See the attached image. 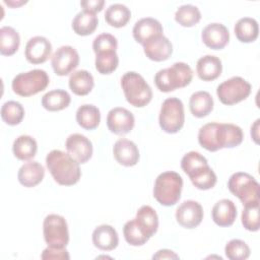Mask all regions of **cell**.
<instances>
[{"instance_id":"ee69618b","label":"cell","mask_w":260,"mask_h":260,"mask_svg":"<svg viewBox=\"0 0 260 260\" xmlns=\"http://www.w3.org/2000/svg\"><path fill=\"white\" fill-rule=\"evenodd\" d=\"M152 258L153 259H178L179 256L176 253H174L173 251H171V250L162 249V250L157 251L152 256Z\"/></svg>"},{"instance_id":"ffe728a7","label":"cell","mask_w":260,"mask_h":260,"mask_svg":"<svg viewBox=\"0 0 260 260\" xmlns=\"http://www.w3.org/2000/svg\"><path fill=\"white\" fill-rule=\"evenodd\" d=\"M162 26L160 22L152 17H144L136 21L133 27V38L134 40L143 45L148 39L157 36L162 35Z\"/></svg>"},{"instance_id":"44dd1931","label":"cell","mask_w":260,"mask_h":260,"mask_svg":"<svg viewBox=\"0 0 260 260\" xmlns=\"http://www.w3.org/2000/svg\"><path fill=\"white\" fill-rule=\"evenodd\" d=\"M94 247L103 251H112L119 244V237L116 230L110 224H101L92 233Z\"/></svg>"},{"instance_id":"f1b7e54d","label":"cell","mask_w":260,"mask_h":260,"mask_svg":"<svg viewBox=\"0 0 260 260\" xmlns=\"http://www.w3.org/2000/svg\"><path fill=\"white\" fill-rule=\"evenodd\" d=\"M237 39L242 43H252L259 35L258 22L252 17L240 18L234 27Z\"/></svg>"},{"instance_id":"bcb514c9","label":"cell","mask_w":260,"mask_h":260,"mask_svg":"<svg viewBox=\"0 0 260 260\" xmlns=\"http://www.w3.org/2000/svg\"><path fill=\"white\" fill-rule=\"evenodd\" d=\"M4 3L5 4H7V5H9V6H11V7H17V6H20V5H22V4H24V3H26V1H20V2H17V3H15V2H12V1H7V0H4Z\"/></svg>"},{"instance_id":"74e56055","label":"cell","mask_w":260,"mask_h":260,"mask_svg":"<svg viewBox=\"0 0 260 260\" xmlns=\"http://www.w3.org/2000/svg\"><path fill=\"white\" fill-rule=\"evenodd\" d=\"M123 235L126 242L131 246H142L149 240L139 228L135 218L127 221L124 224Z\"/></svg>"},{"instance_id":"ba28073f","label":"cell","mask_w":260,"mask_h":260,"mask_svg":"<svg viewBox=\"0 0 260 260\" xmlns=\"http://www.w3.org/2000/svg\"><path fill=\"white\" fill-rule=\"evenodd\" d=\"M228 188L243 205L259 202V183L248 173L237 172L228 181Z\"/></svg>"},{"instance_id":"7bdbcfd3","label":"cell","mask_w":260,"mask_h":260,"mask_svg":"<svg viewBox=\"0 0 260 260\" xmlns=\"http://www.w3.org/2000/svg\"><path fill=\"white\" fill-rule=\"evenodd\" d=\"M80 5L85 11L96 13L103 10L105 1L104 0H83L80 2Z\"/></svg>"},{"instance_id":"ac0fdd59","label":"cell","mask_w":260,"mask_h":260,"mask_svg":"<svg viewBox=\"0 0 260 260\" xmlns=\"http://www.w3.org/2000/svg\"><path fill=\"white\" fill-rule=\"evenodd\" d=\"M205 46L213 50L223 49L230 41V32L225 25L218 22L207 24L201 34Z\"/></svg>"},{"instance_id":"b9f144b4","label":"cell","mask_w":260,"mask_h":260,"mask_svg":"<svg viewBox=\"0 0 260 260\" xmlns=\"http://www.w3.org/2000/svg\"><path fill=\"white\" fill-rule=\"evenodd\" d=\"M41 258L44 259V260H47V259H60V260H69L70 259V256H69V253L68 251L63 248V249H59V248H52V247H47L42 255H41Z\"/></svg>"},{"instance_id":"8992f818","label":"cell","mask_w":260,"mask_h":260,"mask_svg":"<svg viewBox=\"0 0 260 260\" xmlns=\"http://www.w3.org/2000/svg\"><path fill=\"white\" fill-rule=\"evenodd\" d=\"M121 87L126 101L133 107H145L152 99L151 87L140 74L134 71L126 72L122 76Z\"/></svg>"},{"instance_id":"5bb4252c","label":"cell","mask_w":260,"mask_h":260,"mask_svg":"<svg viewBox=\"0 0 260 260\" xmlns=\"http://www.w3.org/2000/svg\"><path fill=\"white\" fill-rule=\"evenodd\" d=\"M176 219L185 229L198 226L203 219V208L201 204L194 200H186L176 210Z\"/></svg>"},{"instance_id":"e575fe53","label":"cell","mask_w":260,"mask_h":260,"mask_svg":"<svg viewBox=\"0 0 260 260\" xmlns=\"http://www.w3.org/2000/svg\"><path fill=\"white\" fill-rule=\"evenodd\" d=\"M201 19V12L197 6L185 4L180 6L175 13V20L182 26L191 27L197 24Z\"/></svg>"},{"instance_id":"277c9868","label":"cell","mask_w":260,"mask_h":260,"mask_svg":"<svg viewBox=\"0 0 260 260\" xmlns=\"http://www.w3.org/2000/svg\"><path fill=\"white\" fill-rule=\"evenodd\" d=\"M193 78L191 67L184 62H176L171 67L160 69L154 75V83L162 92H170L190 84Z\"/></svg>"},{"instance_id":"f546056e","label":"cell","mask_w":260,"mask_h":260,"mask_svg":"<svg viewBox=\"0 0 260 260\" xmlns=\"http://www.w3.org/2000/svg\"><path fill=\"white\" fill-rule=\"evenodd\" d=\"M99 19L95 13L82 10L72 20V28L78 36H89L98 27Z\"/></svg>"},{"instance_id":"4316f807","label":"cell","mask_w":260,"mask_h":260,"mask_svg":"<svg viewBox=\"0 0 260 260\" xmlns=\"http://www.w3.org/2000/svg\"><path fill=\"white\" fill-rule=\"evenodd\" d=\"M69 87L76 95H86L93 88V76L87 70H77L69 77Z\"/></svg>"},{"instance_id":"6da1fadb","label":"cell","mask_w":260,"mask_h":260,"mask_svg":"<svg viewBox=\"0 0 260 260\" xmlns=\"http://www.w3.org/2000/svg\"><path fill=\"white\" fill-rule=\"evenodd\" d=\"M243 138V130L231 123H207L198 132L199 144L208 151L236 147L242 143Z\"/></svg>"},{"instance_id":"7a4b0ae2","label":"cell","mask_w":260,"mask_h":260,"mask_svg":"<svg viewBox=\"0 0 260 260\" xmlns=\"http://www.w3.org/2000/svg\"><path fill=\"white\" fill-rule=\"evenodd\" d=\"M46 165L55 182L62 186L76 184L81 176L79 164L67 152L54 149L47 154Z\"/></svg>"},{"instance_id":"5b68a950","label":"cell","mask_w":260,"mask_h":260,"mask_svg":"<svg viewBox=\"0 0 260 260\" xmlns=\"http://www.w3.org/2000/svg\"><path fill=\"white\" fill-rule=\"evenodd\" d=\"M183 188L182 177L173 171L159 174L154 182L153 197L164 206L175 205L181 198Z\"/></svg>"},{"instance_id":"8fae6325","label":"cell","mask_w":260,"mask_h":260,"mask_svg":"<svg viewBox=\"0 0 260 260\" xmlns=\"http://www.w3.org/2000/svg\"><path fill=\"white\" fill-rule=\"evenodd\" d=\"M251 84L240 76H234L221 82L216 88V94L221 104L232 106L246 100L251 93Z\"/></svg>"},{"instance_id":"484cf974","label":"cell","mask_w":260,"mask_h":260,"mask_svg":"<svg viewBox=\"0 0 260 260\" xmlns=\"http://www.w3.org/2000/svg\"><path fill=\"white\" fill-rule=\"evenodd\" d=\"M189 108L191 114L196 118L207 116L213 109V99L208 91L199 90L190 96Z\"/></svg>"},{"instance_id":"603a6c76","label":"cell","mask_w":260,"mask_h":260,"mask_svg":"<svg viewBox=\"0 0 260 260\" xmlns=\"http://www.w3.org/2000/svg\"><path fill=\"white\" fill-rule=\"evenodd\" d=\"M211 215L213 221L219 226H230L237 217V207L230 199H220L212 207Z\"/></svg>"},{"instance_id":"836d02e7","label":"cell","mask_w":260,"mask_h":260,"mask_svg":"<svg viewBox=\"0 0 260 260\" xmlns=\"http://www.w3.org/2000/svg\"><path fill=\"white\" fill-rule=\"evenodd\" d=\"M19 34L11 26H2L0 28V53L3 56L13 55L19 48Z\"/></svg>"},{"instance_id":"d4e9b609","label":"cell","mask_w":260,"mask_h":260,"mask_svg":"<svg viewBox=\"0 0 260 260\" xmlns=\"http://www.w3.org/2000/svg\"><path fill=\"white\" fill-rule=\"evenodd\" d=\"M135 220L148 239L156 233L158 228V216L151 206H141L136 213Z\"/></svg>"},{"instance_id":"ab89813d","label":"cell","mask_w":260,"mask_h":260,"mask_svg":"<svg viewBox=\"0 0 260 260\" xmlns=\"http://www.w3.org/2000/svg\"><path fill=\"white\" fill-rule=\"evenodd\" d=\"M242 211V223L247 231L257 232L260 228L259 223V202L244 205Z\"/></svg>"},{"instance_id":"83f0119b","label":"cell","mask_w":260,"mask_h":260,"mask_svg":"<svg viewBox=\"0 0 260 260\" xmlns=\"http://www.w3.org/2000/svg\"><path fill=\"white\" fill-rule=\"evenodd\" d=\"M76 121L85 130L95 129L101 122V112L93 105H81L76 111Z\"/></svg>"},{"instance_id":"52a82bcc","label":"cell","mask_w":260,"mask_h":260,"mask_svg":"<svg viewBox=\"0 0 260 260\" xmlns=\"http://www.w3.org/2000/svg\"><path fill=\"white\" fill-rule=\"evenodd\" d=\"M50 82L48 73L43 69H34L17 74L11 83L13 91L20 96H30L46 89Z\"/></svg>"},{"instance_id":"f6af8a7d","label":"cell","mask_w":260,"mask_h":260,"mask_svg":"<svg viewBox=\"0 0 260 260\" xmlns=\"http://www.w3.org/2000/svg\"><path fill=\"white\" fill-rule=\"evenodd\" d=\"M259 119H257L255 121V123L253 124V126L251 127V136L252 138L254 139V141L256 143H258V138H259V135H258V129H259Z\"/></svg>"},{"instance_id":"7402d4cb","label":"cell","mask_w":260,"mask_h":260,"mask_svg":"<svg viewBox=\"0 0 260 260\" xmlns=\"http://www.w3.org/2000/svg\"><path fill=\"white\" fill-rule=\"evenodd\" d=\"M222 64L218 57L213 55H205L201 57L196 64V72L198 77L203 81H212L220 76Z\"/></svg>"},{"instance_id":"7c38bea8","label":"cell","mask_w":260,"mask_h":260,"mask_svg":"<svg viewBox=\"0 0 260 260\" xmlns=\"http://www.w3.org/2000/svg\"><path fill=\"white\" fill-rule=\"evenodd\" d=\"M51 64L57 75L66 76L78 66V52L71 46H61L52 55Z\"/></svg>"},{"instance_id":"60d3db41","label":"cell","mask_w":260,"mask_h":260,"mask_svg":"<svg viewBox=\"0 0 260 260\" xmlns=\"http://www.w3.org/2000/svg\"><path fill=\"white\" fill-rule=\"evenodd\" d=\"M117 47V39L113 35L107 32L99 35L92 42V49L95 54L104 51H116Z\"/></svg>"},{"instance_id":"4fadbf2b","label":"cell","mask_w":260,"mask_h":260,"mask_svg":"<svg viewBox=\"0 0 260 260\" xmlns=\"http://www.w3.org/2000/svg\"><path fill=\"white\" fill-rule=\"evenodd\" d=\"M135 124L133 114L122 107H116L108 113L107 126L109 130L117 135H124L129 133Z\"/></svg>"},{"instance_id":"d6a6232c","label":"cell","mask_w":260,"mask_h":260,"mask_svg":"<svg viewBox=\"0 0 260 260\" xmlns=\"http://www.w3.org/2000/svg\"><path fill=\"white\" fill-rule=\"evenodd\" d=\"M131 18L130 9L121 3L110 5L105 12V19L108 24L114 27L125 26Z\"/></svg>"},{"instance_id":"1f68e13d","label":"cell","mask_w":260,"mask_h":260,"mask_svg":"<svg viewBox=\"0 0 260 260\" xmlns=\"http://www.w3.org/2000/svg\"><path fill=\"white\" fill-rule=\"evenodd\" d=\"M38 150V144L35 138L29 135L18 136L12 145V151L19 160H28L32 158Z\"/></svg>"},{"instance_id":"cb8c5ba5","label":"cell","mask_w":260,"mask_h":260,"mask_svg":"<svg viewBox=\"0 0 260 260\" xmlns=\"http://www.w3.org/2000/svg\"><path fill=\"white\" fill-rule=\"evenodd\" d=\"M45 176L44 167L38 161H28L22 165L18 171L17 178L19 183L27 188L40 184Z\"/></svg>"},{"instance_id":"d6986e66","label":"cell","mask_w":260,"mask_h":260,"mask_svg":"<svg viewBox=\"0 0 260 260\" xmlns=\"http://www.w3.org/2000/svg\"><path fill=\"white\" fill-rule=\"evenodd\" d=\"M115 159L124 167H133L139 160V150L136 144L128 139L121 138L113 146Z\"/></svg>"},{"instance_id":"2e32d148","label":"cell","mask_w":260,"mask_h":260,"mask_svg":"<svg viewBox=\"0 0 260 260\" xmlns=\"http://www.w3.org/2000/svg\"><path fill=\"white\" fill-rule=\"evenodd\" d=\"M52 53V45L50 41L42 36L30 38L24 50L25 59L31 64H42L46 62Z\"/></svg>"},{"instance_id":"9c48e42d","label":"cell","mask_w":260,"mask_h":260,"mask_svg":"<svg viewBox=\"0 0 260 260\" xmlns=\"http://www.w3.org/2000/svg\"><path fill=\"white\" fill-rule=\"evenodd\" d=\"M158 122L160 128L167 133L174 134L180 131L185 122L184 105L182 101L175 96L165 100L160 107Z\"/></svg>"},{"instance_id":"d590c367","label":"cell","mask_w":260,"mask_h":260,"mask_svg":"<svg viewBox=\"0 0 260 260\" xmlns=\"http://www.w3.org/2000/svg\"><path fill=\"white\" fill-rule=\"evenodd\" d=\"M119 64V57L116 51H104L95 54V69L101 74H111Z\"/></svg>"},{"instance_id":"9a60e30c","label":"cell","mask_w":260,"mask_h":260,"mask_svg":"<svg viewBox=\"0 0 260 260\" xmlns=\"http://www.w3.org/2000/svg\"><path fill=\"white\" fill-rule=\"evenodd\" d=\"M67 152L78 162L85 164L90 159L93 151L91 141L84 135L73 133L69 135L65 142Z\"/></svg>"},{"instance_id":"4dcf8cb0","label":"cell","mask_w":260,"mask_h":260,"mask_svg":"<svg viewBox=\"0 0 260 260\" xmlns=\"http://www.w3.org/2000/svg\"><path fill=\"white\" fill-rule=\"evenodd\" d=\"M71 96L64 89H53L45 93L42 98V106L50 112L64 110L70 105Z\"/></svg>"},{"instance_id":"8d00e7d4","label":"cell","mask_w":260,"mask_h":260,"mask_svg":"<svg viewBox=\"0 0 260 260\" xmlns=\"http://www.w3.org/2000/svg\"><path fill=\"white\" fill-rule=\"evenodd\" d=\"M24 117V109L20 103L15 101H8L1 107L2 120L10 125H18Z\"/></svg>"},{"instance_id":"f35d334b","label":"cell","mask_w":260,"mask_h":260,"mask_svg":"<svg viewBox=\"0 0 260 260\" xmlns=\"http://www.w3.org/2000/svg\"><path fill=\"white\" fill-rule=\"evenodd\" d=\"M224 253L231 260H246L249 258L251 251L244 241L233 239L225 245Z\"/></svg>"},{"instance_id":"e0dca14e","label":"cell","mask_w":260,"mask_h":260,"mask_svg":"<svg viewBox=\"0 0 260 260\" xmlns=\"http://www.w3.org/2000/svg\"><path fill=\"white\" fill-rule=\"evenodd\" d=\"M143 51L146 57L155 62L168 60L173 53L171 41L162 35L154 36L143 44Z\"/></svg>"},{"instance_id":"30bf717a","label":"cell","mask_w":260,"mask_h":260,"mask_svg":"<svg viewBox=\"0 0 260 260\" xmlns=\"http://www.w3.org/2000/svg\"><path fill=\"white\" fill-rule=\"evenodd\" d=\"M45 242L49 247L63 249L69 242L68 225L65 218L59 214H49L43 222Z\"/></svg>"},{"instance_id":"3957f363","label":"cell","mask_w":260,"mask_h":260,"mask_svg":"<svg viewBox=\"0 0 260 260\" xmlns=\"http://www.w3.org/2000/svg\"><path fill=\"white\" fill-rule=\"evenodd\" d=\"M181 168L199 190L211 189L216 184L215 173L208 166L207 159L197 151L187 152L181 159Z\"/></svg>"}]
</instances>
